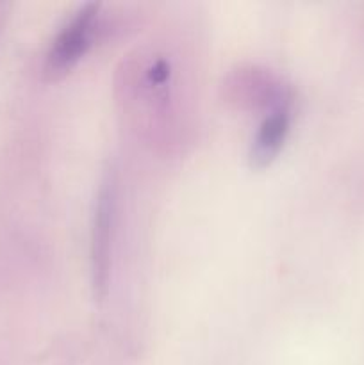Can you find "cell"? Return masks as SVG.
Listing matches in <instances>:
<instances>
[{"label": "cell", "instance_id": "cell-1", "mask_svg": "<svg viewBox=\"0 0 364 365\" xmlns=\"http://www.w3.org/2000/svg\"><path fill=\"white\" fill-rule=\"evenodd\" d=\"M96 11H98L96 4H86L61 29L57 38L54 39L49 56H46V71L52 77H59V75L70 71L77 64V61L84 56L89 41H91Z\"/></svg>", "mask_w": 364, "mask_h": 365}, {"label": "cell", "instance_id": "cell-2", "mask_svg": "<svg viewBox=\"0 0 364 365\" xmlns=\"http://www.w3.org/2000/svg\"><path fill=\"white\" fill-rule=\"evenodd\" d=\"M114 203H116V200H114V182L107 178L98 189L91 230L93 285H95V292L98 298L106 296L107 282H109Z\"/></svg>", "mask_w": 364, "mask_h": 365}, {"label": "cell", "instance_id": "cell-3", "mask_svg": "<svg viewBox=\"0 0 364 365\" xmlns=\"http://www.w3.org/2000/svg\"><path fill=\"white\" fill-rule=\"evenodd\" d=\"M289 130V113L285 107H280L271 113L259 127L253 139L252 160L257 168L268 166L277 157L278 150L285 141Z\"/></svg>", "mask_w": 364, "mask_h": 365}]
</instances>
